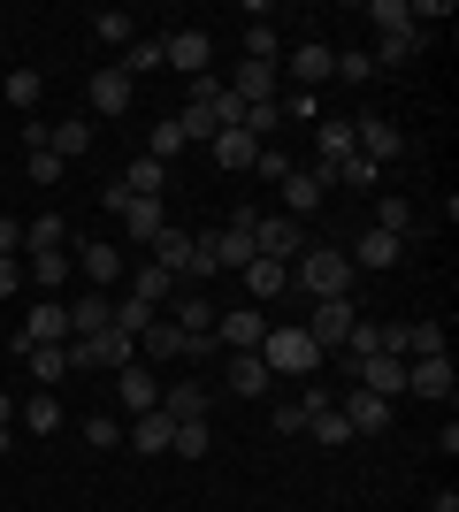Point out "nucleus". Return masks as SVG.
<instances>
[{
    "label": "nucleus",
    "mask_w": 459,
    "mask_h": 512,
    "mask_svg": "<svg viewBox=\"0 0 459 512\" xmlns=\"http://www.w3.org/2000/svg\"><path fill=\"white\" fill-rule=\"evenodd\" d=\"M62 169H69V161H62V153H23V176H31V184H39V192H46V184H62Z\"/></svg>",
    "instance_id": "49530a36"
},
{
    "label": "nucleus",
    "mask_w": 459,
    "mask_h": 512,
    "mask_svg": "<svg viewBox=\"0 0 459 512\" xmlns=\"http://www.w3.org/2000/svg\"><path fill=\"white\" fill-rule=\"evenodd\" d=\"M16 421V390H0V428Z\"/></svg>",
    "instance_id": "13d9d810"
},
{
    "label": "nucleus",
    "mask_w": 459,
    "mask_h": 512,
    "mask_svg": "<svg viewBox=\"0 0 459 512\" xmlns=\"http://www.w3.org/2000/svg\"><path fill=\"white\" fill-rule=\"evenodd\" d=\"M429 512H459V497H452V490H437V505H429Z\"/></svg>",
    "instance_id": "bf43d9fd"
},
{
    "label": "nucleus",
    "mask_w": 459,
    "mask_h": 512,
    "mask_svg": "<svg viewBox=\"0 0 459 512\" xmlns=\"http://www.w3.org/2000/svg\"><path fill=\"white\" fill-rule=\"evenodd\" d=\"M207 54H215L207 31H169L161 39V69H184V77H207Z\"/></svg>",
    "instance_id": "4468645a"
},
{
    "label": "nucleus",
    "mask_w": 459,
    "mask_h": 512,
    "mask_svg": "<svg viewBox=\"0 0 459 512\" xmlns=\"http://www.w3.org/2000/svg\"><path fill=\"white\" fill-rule=\"evenodd\" d=\"M92 39H100V46H115V54H123V46L138 39V23L123 16V8H100V16H92Z\"/></svg>",
    "instance_id": "f704fd0d"
},
{
    "label": "nucleus",
    "mask_w": 459,
    "mask_h": 512,
    "mask_svg": "<svg viewBox=\"0 0 459 512\" xmlns=\"http://www.w3.org/2000/svg\"><path fill=\"white\" fill-rule=\"evenodd\" d=\"M153 321H161V306H146V299H115V321H108V329H123V337H146Z\"/></svg>",
    "instance_id": "e433bc0d"
},
{
    "label": "nucleus",
    "mask_w": 459,
    "mask_h": 512,
    "mask_svg": "<svg viewBox=\"0 0 459 512\" xmlns=\"http://www.w3.org/2000/svg\"><path fill=\"white\" fill-rule=\"evenodd\" d=\"M261 337H268L261 306H230V314H215V344H222V352H261Z\"/></svg>",
    "instance_id": "ddd939ff"
},
{
    "label": "nucleus",
    "mask_w": 459,
    "mask_h": 512,
    "mask_svg": "<svg viewBox=\"0 0 459 512\" xmlns=\"http://www.w3.org/2000/svg\"><path fill=\"white\" fill-rule=\"evenodd\" d=\"M85 444L92 451H115V444H123V413H92V421H85Z\"/></svg>",
    "instance_id": "09e8293b"
},
{
    "label": "nucleus",
    "mask_w": 459,
    "mask_h": 512,
    "mask_svg": "<svg viewBox=\"0 0 459 512\" xmlns=\"http://www.w3.org/2000/svg\"><path fill=\"white\" fill-rule=\"evenodd\" d=\"M207 406H215V390H199V383H161V406L153 413H169V421H207Z\"/></svg>",
    "instance_id": "5701e85b"
},
{
    "label": "nucleus",
    "mask_w": 459,
    "mask_h": 512,
    "mask_svg": "<svg viewBox=\"0 0 459 512\" xmlns=\"http://www.w3.org/2000/svg\"><path fill=\"white\" fill-rule=\"evenodd\" d=\"M131 276H138V291H131V299H146V306H169V299H176V283L161 276V268H153V260H138Z\"/></svg>",
    "instance_id": "a19ab883"
},
{
    "label": "nucleus",
    "mask_w": 459,
    "mask_h": 512,
    "mask_svg": "<svg viewBox=\"0 0 459 512\" xmlns=\"http://www.w3.org/2000/svg\"><path fill=\"white\" fill-rule=\"evenodd\" d=\"M222 390H238V398H268V390H276V375H268L261 352H230V367H222Z\"/></svg>",
    "instance_id": "f3484780"
},
{
    "label": "nucleus",
    "mask_w": 459,
    "mask_h": 512,
    "mask_svg": "<svg viewBox=\"0 0 459 512\" xmlns=\"http://www.w3.org/2000/svg\"><path fill=\"white\" fill-rule=\"evenodd\" d=\"M352 283H360V268L337 245H306L291 260V291H306V299H352Z\"/></svg>",
    "instance_id": "f257e3e1"
},
{
    "label": "nucleus",
    "mask_w": 459,
    "mask_h": 512,
    "mask_svg": "<svg viewBox=\"0 0 459 512\" xmlns=\"http://www.w3.org/2000/svg\"><path fill=\"white\" fill-rule=\"evenodd\" d=\"M169 436H176L169 413H138V421H123V444H131V451H169Z\"/></svg>",
    "instance_id": "393cba45"
},
{
    "label": "nucleus",
    "mask_w": 459,
    "mask_h": 512,
    "mask_svg": "<svg viewBox=\"0 0 459 512\" xmlns=\"http://www.w3.org/2000/svg\"><path fill=\"white\" fill-rule=\"evenodd\" d=\"M329 184H337V169H314V161H306V169H291L284 184H276V192H284V214H291V222H314Z\"/></svg>",
    "instance_id": "423d86ee"
},
{
    "label": "nucleus",
    "mask_w": 459,
    "mask_h": 512,
    "mask_svg": "<svg viewBox=\"0 0 459 512\" xmlns=\"http://www.w3.org/2000/svg\"><path fill=\"white\" fill-rule=\"evenodd\" d=\"M39 69H8V85H0V100H8V107H16V115H31V107H39Z\"/></svg>",
    "instance_id": "c9c22d12"
},
{
    "label": "nucleus",
    "mask_w": 459,
    "mask_h": 512,
    "mask_svg": "<svg viewBox=\"0 0 459 512\" xmlns=\"http://www.w3.org/2000/svg\"><path fill=\"white\" fill-rule=\"evenodd\" d=\"M115 406H123V413H131V421H138V413H153V406H161V383H153V375H146V367H123V375H115Z\"/></svg>",
    "instance_id": "4be33fe9"
},
{
    "label": "nucleus",
    "mask_w": 459,
    "mask_h": 512,
    "mask_svg": "<svg viewBox=\"0 0 459 512\" xmlns=\"http://www.w3.org/2000/svg\"><path fill=\"white\" fill-rule=\"evenodd\" d=\"M360 321V299H314V321H306V337H314V352L322 344H345V329Z\"/></svg>",
    "instance_id": "dca6fc26"
},
{
    "label": "nucleus",
    "mask_w": 459,
    "mask_h": 512,
    "mask_svg": "<svg viewBox=\"0 0 459 512\" xmlns=\"http://www.w3.org/2000/svg\"><path fill=\"white\" fill-rule=\"evenodd\" d=\"M337 77H345V85H375V62L360 46H345V54H337Z\"/></svg>",
    "instance_id": "3c124183"
},
{
    "label": "nucleus",
    "mask_w": 459,
    "mask_h": 512,
    "mask_svg": "<svg viewBox=\"0 0 459 512\" xmlns=\"http://www.w3.org/2000/svg\"><path fill=\"white\" fill-rule=\"evenodd\" d=\"M0 253L23 260V222H16V214H0Z\"/></svg>",
    "instance_id": "4d7b16f0"
},
{
    "label": "nucleus",
    "mask_w": 459,
    "mask_h": 512,
    "mask_svg": "<svg viewBox=\"0 0 459 512\" xmlns=\"http://www.w3.org/2000/svg\"><path fill=\"white\" fill-rule=\"evenodd\" d=\"M306 428H314V436H322L329 451H345V444H352V428H345V413H337V398H329L322 413H306Z\"/></svg>",
    "instance_id": "ea45409f"
},
{
    "label": "nucleus",
    "mask_w": 459,
    "mask_h": 512,
    "mask_svg": "<svg viewBox=\"0 0 459 512\" xmlns=\"http://www.w3.org/2000/svg\"><path fill=\"white\" fill-rule=\"evenodd\" d=\"M69 276H77V253L69 245H46V253H23V283H39V299H62Z\"/></svg>",
    "instance_id": "1a4fd4ad"
},
{
    "label": "nucleus",
    "mask_w": 459,
    "mask_h": 512,
    "mask_svg": "<svg viewBox=\"0 0 459 512\" xmlns=\"http://www.w3.org/2000/svg\"><path fill=\"white\" fill-rule=\"evenodd\" d=\"M429 23H452V0H414V31H429Z\"/></svg>",
    "instance_id": "5fc2aeb1"
},
{
    "label": "nucleus",
    "mask_w": 459,
    "mask_h": 512,
    "mask_svg": "<svg viewBox=\"0 0 459 512\" xmlns=\"http://www.w3.org/2000/svg\"><path fill=\"white\" fill-rule=\"evenodd\" d=\"M406 390H421V398H444V406H452V398H459V367H452V352L406 360Z\"/></svg>",
    "instance_id": "9b49d317"
},
{
    "label": "nucleus",
    "mask_w": 459,
    "mask_h": 512,
    "mask_svg": "<svg viewBox=\"0 0 459 512\" xmlns=\"http://www.w3.org/2000/svg\"><path fill=\"white\" fill-rule=\"evenodd\" d=\"M345 260L360 268V276H368V268L383 276V268H398V260H406V237H391V230H368V237H360V245H352Z\"/></svg>",
    "instance_id": "aec40b11"
},
{
    "label": "nucleus",
    "mask_w": 459,
    "mask_h": 512,
    "mask_svg": "<svg viewBox=\"0 0 459 512\" xmlns=\"http://www.w3.org/2000/svg\"><path fill=\"white\" fill-rule=\"evenodd\" d=\"M337 184H345V192H375V184H383V169H375L368 153H352V161H337Z\"/></svg>",
    "instance_id": "37998d69"
},
{
    "label": "nucleus",
    "mask_w": 459,
    "mask_h": 512,
    "mask_svg": "<svg viewBox=\"0 0 459 512\" xmlns=\"http://www.w3.org/2000/svg\"><path fill=\"white\" fill-rule=\"evenodd\" d=\"M276 436H306V406H299V398H284V406H276Z\"/></svg>",
    "instance_id": "864d4df0"
},
{
    "label": "nucleus",
    "mask_w": 459,
    "mask_h": 512,
    "mask_svg": "<svg viewBox=\"0 0 459 512\" xmlns=\"http://www.w3.org/2000/svg\"><path fill=\"white\" fill-rule=\"evenodd\" d=\"M245 62H268V69L284 62V39H276V23H268V16L245 23Z\"/></svg>",
    "instance_id": "7c9ffc66"
},
{
    "label": "nucleus",
    "mask_w": 459,
    "mask_h": 512,
    "mask_svg": "<svg viewBox=\"0 0 459 512\" xmlns=\"http://www.w3.org/2000/svg\"><path fill=\"white\" fill-rule=\"evenodd\" d=\"M138 352H146V360H184V329H176V321H153L146 337H138Z\"/></svg>",
    "instance_id": "72a5a7b5"
},
{
    "label": "nucleus",
    "mask_w": 459,
    "mask_h": 512,
    "mask_svg": "<svg viewBox=\"0 0 459 512\" xmlns=\"http://www.w3.org/2000/svg\"><path fill=\"white\" fill-rule=\"evenodd\" d=\"M46 245H69V222H62V214H39V222H23V253H46Z\"/></svg>",
    "instance_id": "4c0bfd02"
},
{
    "label": "nucleus",
    "mask_w": 459,
    "mask_h": 512,
    "mask_svg": "<svg viewBox=\"0 0 459 512\" xmlns=\"http://www.w3.org/2000/svg\"><path fill=\"white\" fill-rule=\"evenodd\" d=\"M253 169H261V176H268V184H284V176H291V169H299V161H291V153H284V146H261V153H253Z\"/></svg>",
    "instance_id": "603ef678"
},
{
    "label": "nucleus",
    "mask_w": 459,
    "mask_h": 512,
    "mask_svg": "<svg viewBox=\"0 0 459 512\" xmlns=\"http://www.w3.org/2000/svg\"><path fill=\"white\" fill-rule=\"evenodd\" d=\"M31 375H39V383H69V344H39V352H31Z\"/></svg>",
    "instance_id": "58836bf2"
},
{
    "label": "nucleus",
    "mask_w": 459,
    "mask_h": 512,
    "mask_svg": "<svg viewBox=\"0 0 459 512\" xmlns=\"http://www.w3.org/2000/svg\"><path fill=\"white\" fill-rule=\"evenodd\" d=\"M0 360H8V352H0Z\"/></svg>",
    "instance_id": "052dcab7"
},
{
    "label": "nucleus",
    "mask_w": 459,
    "mask_h": 512,
    "mask_svg": "<svg viewBox=\"0 0 459 512\" xmlns=\"http://www.w3.org/2000/svg\"><path fill=\"white\" fill-rule=\"evenodd\" d=\"M23 428H31V436H54V428H62V398H54V390H31V398H23Z\"/></svg>",
    "instance_id": "2f4dec72"
},
{
    "label": "nucleus",
    "mask_w": 459,
    "mask_h": 512,
    "mask_svg": "<svg viewBox=\"0 0 459 512\" xmlns=\"http://www.w3.org/2000/svg\"><path fill=\"white\" fill-rule=\"evenodd\" d=\"M146 253H153V268H161L169 283H184V276H192V230H176V222H169V230L153 237Z\"/></svg>",
    "instance_id": "6ab92c4d"
},
{
    "label": "nucleus",
    "mask_w": 459,
    "mask_h": 512,
    "mask_svg": "<svg viewBox=\"0 0 459 512\" xmlns=\"http://www.w3.org/2000/svg\"><path fill=\"white\" fill-rule=\"evenodd\" d=\"M85 115H92V123H108V115H131V77H123L115 62L85 77Z\"/></svg>",
    "instance_id": "0eeeda50"
},
{
    "label": "nucleus",
    "mask_w": 459,
    "mask_h": 512,
    "mask_svg": "<svg viewBox=\"0 0 459 512\" xmlns=\"http://www.w3.org/2000/svg\"><path fill=\"white\" fill-rule=\"evenodd\" d=\"M337 413H345V428L352 436H383V428H391V398H375V390H337Z\"/></svg>",
    "instance_id": "9d476101"
},
{
    "label": "nucleus",
    "mask_w": 459,
    "mask_h": 512,
    "mask_svg": "<svg viewBox=\"0 0 459 512\" xmlns=\"http://www.w3.org/2000/svg\"><path fill=\"white\" fill-rule=\"evenodd\" d=\"M352 153H360V146H352V123H345V115H329V123L314 130V169H337V161H352Z\"/></svg>",
    "instance_id": "b1692460"
},
{
    "label": "nucleus",
    "mask_w": 459,
    "mask_h": 512,
    "mask_svg": "<svg viewBox=\"0 0 459 512\" xmlns=\"http://www.w3.org/2000/svg\"><path fill=\"white\" fill-rule=\"evenodd\" d=\"M16 283H23V260H16V253H0V299H16Z\"/></svg>",
    "instance_id": "6e6d98bb"
},
{
    "label": "nucleus",
    "mask_w": 459,
    "mask_h": 512,
    "mask_svg": "<svg viewBox=\"0 0 459 512\" xmlns=\"http://www.w3.org/2000/svg\"><path fill=\"white\" fill-rule=\"evenodd\" d=\"M261 360H268V375L284 383V375H314V360H322V352H314V337H306V329H268V337H261Z\"/></svg>",
    "instance_id": "20e7f679"
},
{
    "label": "nucleus",
    "mask_w": 459,
    "mask_h": 512,
    "mask_svg": "<svg viewBox=\"0 0 459 512\" xmlns=\"http://www.w3.org/2000/svg\"><path fill=\"white\" fill-rule=\"evenodd\" d=\"M115 69H123V77H131V85H138L146 69H161V39H131V46H123V62H115Z\"/></svg>",
    "instance_id": "79ce46f5"
},
{
    "label": "nucleus",
    "mask_w": 459,
    "mask_h": 512,
    "mask_svg": "<svg viewBox=\"0 0 459 512\" xmlns=\"http://www.w3.org/2000/svg\"><path fill=\"white\" fill-rule=\"evenodd\" d=\"M306 245H314V237H306V222H291V214H261V222H253V253L261 260H299Z\"/></svg>",
    "instance_id": "39448f33"
},
{
    "label": "nucleus",
    "mask_w": 459,
    "mask_h": 512,
    "mask_svg": "<svg viewBox=\"0 0 459 512\" xmlns=\"http://www.w3.org/2000/svg\"><path fill=\"white\" fill-rule=\"evenodd\" d=\"M276 123H284V100H253V107H245V130H253L261 146L276 138Z\"/></svg>",
    "instance_id": "de8ad7c7"
},
{
    "label": "nucleus",
    "mask_w": 459,
    "mask_h": 512,
    "mask_svg": "<svg viewBox=\"0 0 459 512\" xmlns=\"http://www.w3.org/2000/svg\"><path fill=\"white\" fill-rule=\"evenodd\" d=\"M77 276H85L92 291H108V283L123 276V245H108V237H92V245H77Z\"/></svg>",
    "instance_id": "a211bd4d"
},
{
    "label": "nucleus",
    "mask_w": 459,
    "mask_h": 512,
    "mask_svg": "<svg viewBox=\"0 0 459 512\" xmlns=\"http://www.w3.org/2000/svg\"><path fill=\"white\" fill-rule=\"evenodd\" d=\"M429 352H452L444 321H406V360H429Z\"/></svg>",
    "instance_id": "473e14b6"
},
{
    "label": "nucleus",
    "mask_w": 459,
    "mask_h": 512,
    "mask_svg": "<svg viewBox=\"0 0 459 512\" xmlns=\"http://www.w3.org/2000/svg\"><path fill=\"white\" fill-rule=\"evenodd\" d=\"M138 360V337L100 329V337H69V375H123Z\"/></svg>",
    "instance_id": "f03ea898"
},
{
    "label": "nucleus",
    "mask_w": 459,
    "mask_h": 512,
    "mask_svg": "<svg viewBox=\"0 0 459 512\" xmlns=\"http://www.w3.org/2000/svg\"><path fill=\"white\" fill-rule=\"evenodd\" d=\"M368 23H375V39H406V31H414V0H375ZM414 39H421V31H414Z\"/></svg>",
    "instance_id": "bb28decb"
},
{
    "label": "nucleus",
    "mask_w": 459,
    "mask_h": 512,
    "mask_svg": "<svg viewBox=\"0 0 459 512\" xmlns=\"http://www.w3.org/2000/svg\"><path fill=\"white\" fill-rule=\"evenodd\" d=\"M207 260H215V276H222V268H230V276H245V268H253V230H238V222L207 230Z\"/></svg>",
    "instance_id": "2eb2a0df"
},
{
    "label": "nucleus",
    "mask_w": 459,
    "mask_h": 512,
    "mask_svg": "<svg viewBox=\"0 0 459 512\" xmlns=\"http://www.w3.org/2000/svg\"><path fill=\"white\" fill-rule=\"evenodd\" d=\"M276 77H291V85H329V77H337V46H329V39L291 46L284 62H276Z\"/></svg>",
    "instance_id": "6e6552de"
},
{
    "label": "nucleus",
    "mask_w": 459,
    "mask_h": 512,
    "mask_svg": "<svg viewBox=\"0 0 459 512\" xmlns=\"http://www.w3.org/2000/svg\"><path fill=\"white\" fill-rule=\"evenodd\" d=\"M414 46H421L414 31H406V39H375V54H368V62H375V69H398V62H414Z\"/></svg>",
    "instance_id": "8fccbe9b"
},
{
    "label": "nucleus",
    "mask_w": 459,
    "mask_h": 512,
    "mask_svg": "<svg viewBox=\"0 0 459 512\" xmlns=\"http://www.w3.org/2000/svg\"><path fill=\"white\" fill-rule=\"evenodd\" d=\"M276 85H284V77H276V69H268V62H245L238 77H230V92H238L245 107H253V100H276Z\"/></svg>",
    "instance_id": "c85d7f7f"
},
{
    "label": "nucleus",
    "mask_w": 459,
    "mask_h": 512,
    "mask_svg": "<svg viewBox=\"0 0 459 512\" xmlns=\"http://www.w3.org/2000/svg\"><path fill=\"white\" fill-rule=\"evenodd\" d=\"M352 146L383 169V161H398V153H406V130H398L391 115H360V123H352Z\"/></svg>",
    "instance_id": "f8f14e48"
},
{
    "label": "nucleus",
    "mask_w": 459,
    "mask_h": 512,
    "mask_svg": "<svg viewBox=\"0 0 459 512\" xmlns=\"http://www.w3.org/2000/svg\"><path fill=\"white\" fill-rule=\"evenodd\" d=\"M100 207L123 222V237H131V245H153V237L169 230V207H161V199H131L123 184H108V192H100Z\"/></svg>",
    "instance_id": "7ed1b4c3"
},
{
    "label": "nucleus",
    "mask_w": 459,
    "mask_h": 512,
    "mask_svg": "<svg viewBox=\"0 0 459 512\" xmlns=\"http://www.w3.org/2000/svg\"><path fill=\"white\" fill-rule=\"evenodd\" d=\"M46 153H62V161H77V153H92V115H69V123H54V138H46Z\"/></svg>",
    "instance_id": "c756f323"
},
{
    "label": "nucleus",
    "mask_w": 459,
    "mask_h": 512,
    "mask_svg": "<svg viewBox=\"0 0 459 512\" xmlns=\"http://www.w3.org/2000/svg\"><path fill=\"white\" fill-rule=\"evenodd\" d=\"M169 451H176V459H199V451H215V436H207V421H176Z\"/></svg>",
    "instance_id": "a18cd8bd"
},
{
    "label": "nucleus",
    "mask_w": 459,
    "mask_h": 512,
    "mask_svg": "<svg viewBox=\"0 0 459 512\" xmlns=\"http://www.w3.org/2000/svg\"><path fill=\"white\" fill-rule=\"evenodd\" d=\"M146 153L161 161V169H169L176 153H184V130H176V115H169V123H153V130H146Z\"/></svg>",
    "instance_id": "c03bdc74"
},
{
    "label": "nucleus",
    "mask_w": 459,
    "mask_h": 512,
    "mask_svg": "<svg viewBox=\"0 0 459 512\" xmlns=\"http://www.w3.org/2000/svg\"><path fill=\"white\" fill-rule=\"evenodd\" d=\"M62 306H69V337H100V329L115 321L108 291H77V299H62Z\"/></svg>",
    "instance_id": "412c9836"
},
{
    "label": "nucleus",
    "mask_w": 459,
    "mask_h": 512,
    "mask_svg": "<svg viewBox=\"0 0 459 512\" xmlns=\"http://www.w3.org/2000/svg\"><path fill=\"white\" fill-rule=\"evenodd\" d=\"M245 291H253V306L276 299V291H291V268H284V260H261V253H253V268H245Z\"/></svg>",
    "instance_id": "cd10ccee"
},
{
    "label": "nucleus",
    "mask_w": 459,
    "mask_h": 512,
    "mask_svg": "<svg viewBox=\"0 0 459 512\" xmlns=\"http://www.w3.org/2000/svg\"><path fill=\"white\" fill-rule=\"evenodd\" d=\"M207 153H215L222 169H253V153H261V138H253V130H215V138H207Z\"/></svg>",
    "instance_id": "a878e982"
}]
</instances>
